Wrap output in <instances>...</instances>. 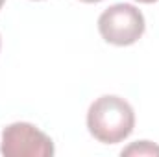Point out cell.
Returning a JSON list of instances; mask_svg holds the SVG:
<instances>
[{"mask_svg":"<svg viewBox=\"0 0 159 157\" xmlns=\"http://www.w3.org/2000/svg\"><path fill=\"white\" fill-rule=\"evenodd\" d=\"M87 128L96 141L104 144H117L129 137L135 128L133 107L115 94L100 96L87 111Z\"/></svg>","mask_w":159,"mask_h":157,"instance_id":"1","label":"cell"},{"mask_svg":"<svg viewBox=\"0 0 159 157\" xmlns=\"http://www.w3.org/2000/svg\"><path fill=\"white\" fill-rule=\"evenodd\" d=\"M144 15L131 4H115L98 17L102 39L115 46H129L144 34Z\"/></svg>","mask_w":159,"mask_h":157,"instance_id":"2","label":"cell"},{"mask_svg":"<svg viewBox=\"0 0 159 157\" xmlns=\"http://www.w3.org/2000/svg\"><path fill=\"white\" fill-rule=\"evenodd\" d=\"M0 152L6 157H50L54 155V142L34 124L15 122L4 128Z\"/></svg>","mask_w":159,"mask_h":157,"instance_id":"3","label":"cell"},{"mask_svg":"<svg viewBox=\"0 0 159 157\" xmlns=\"http://www.w3.org/2000/svg\"><path fill=\"white\" fill-rule=\"evenodd\" d=\"M122 155H159V146L148 141H141L122 150Z\"/></svg>","mask_w":159,"mask_h":157,"instance_id":"4","label":"cell"},{"mask_svg":"<svg viewBox=\"0 0 159 157\" xmlns=\"http://www.w3.org/2000/svg\"><path fill=\"white\" fill-rule=\"evenodd\" d=\"M137 2H141V4H152V2H157V0H137Z\"/></svg>","mask_w":159,"mask_h":157,"instance_id":"5","label":"cell"},{"mask_svg":"<svg viewBox=\"0 0 159 157\" xmlns=\"http://www.w3.org/2000/svg\"><path fill=\"white\" fill-rule=\"evenodd\" d=\"M81 2H87V4H96V2H102V0H81Z\"/></svg>","mask_w":159,"mask_h":157,"instance_id":"6","label":"cell"},{"mask_svg":"<svg viewBox=\"0 0 159 157\" xmlns=\"http://www.w3.org/2000/svg\"><path fill=\"white\" fill-rule=\"evenodd\" d=\"M4 2H6V0H0V9H2V6H4Z\"/></svg>","mask_w":159,"mask_h":157,"instance_id":"7","label":"cell"}]
</instances>
